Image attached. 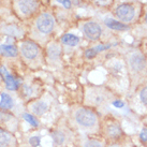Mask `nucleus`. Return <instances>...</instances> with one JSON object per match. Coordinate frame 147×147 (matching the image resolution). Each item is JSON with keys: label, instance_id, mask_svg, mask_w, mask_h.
<instances>
[{"label": "nucleus", "instance_id": "9b49d317", "mask_svg": "<svg viewBox=\"0 0 147 147\" xmlns=\"http://www.w3.org/2000/svg\"><path fill=\"white\" fill-rule=\"evenodd\" d=\"M31 110L37 116H42L43 114L46 113V111L49 110V104L44 101H38L31 106Z\"/></svg>", "mask_w": 147, "mask_h": 147}, {"label": "nucleus", "instance_id": "412c9836", "mask_svg": "<svg viewBox=\"0 0 147 147\" xmlns=\"http://www.w3.org/2000/svg\"><path fill=\"white\" fill-rule=\"evenodd\" d=\"M49 53L51 56H53V58H56L59 55V53H60V49L58 46H56V45H52L49 49Z\"/></svg>", "mask_w": 147, "mask_h": 147}, {"label": "nucleus", "instance_id": "dca6fc26", "mask_svg": "<svg viewBox=\"0 0 147 147\" xmlns=\"http://www.w3.org/2000/svg\"><path fill=\"white\" fill-rule=\"evenodd\" d=\"M52 136H53V140L54 142L57 144V145H62V144L65 143V135L63 132L61 131H54L53 133H52Z\"/></svg>", "mask_w": 147, "mask_h": 147}, {"label": "nucleus", "instance_id": "7ed1b4c3", "mask_svg": "<svg viewBox=\"0 0 147 147\" xmlns=\"http://www.w3.org/2000/svg\"><path fill=\"white\" fill-rule=\"evenodd\" d=\"M127 63H128V68H129L130 73L134 76L142 75L147 68L146 58L139 51H132L128 54Z\"/></svg>", "mask_w": 147, "mask_h": 147}, {"label": "nucleus", "instance_id": "4468645a", "mask_svg": "<svg viewBox=\"0 0 147 147\" xmlns=\"http://www.w3.org/2000/svg\"><path fill=\"white\" fill-rule=\"evenodd\" d=\"M12 135L7 131L0 129V147H7L9 146L12 142Z\"/></svg>", "mask_w": 147, "mask_h": 147}, {"label": "nucleus", "instance_id": "4be33fe9", "mask_svg": "<svg viewBox=\"0 0 147 147\" xmlns=\"http://www.w3.org/2000/svg\"><path fill=\"white\" fill-rule=\"evenodd\" d=\"M97 51L94 49H94H87L85 52V57L86 58H88V59H91V58H94L96 55H97Z\"/></svg>", "mask_w": 147, "mask_h": 147}, {"label": "nucleus", "instance_id": "5701e85b", "mask_svg": "<svg viewBox=\"0 0 147 147\" xmlns=\"http://www.w3.org/2000/svg\"><path fill=\"white\" fill-rule=\"evenodd\" d=\"M29 143H30L31 146L37 147L38 145L40 144V138H38V136H32V138L29 139Z\"/></svg>", "mask_w": 147, "mask_h": 147}, {"label": "nucleus", "instance_id": "20e7f679", "mask_svg": "<svg viewBox=\"0 0 147 147\" xmlns=\"http://www.w3.org/2000/svg\"><path fill=\"white\" fill-rule=\"evenodd\" d=\"M116 16L119 21L127 24L133 21L135 16V9L130 3H123L116 9Z\"/></svg>", "mask_w": 147, "mask_h": 147}, {"label": "nucleus", "instance_id": "393cba45", "mask_svg": "<svg viewBox=\"0 0 147 147\" xmlns=\"http://www.w3.org/2000/svg\"><path fill=\"white\" fill-rule=\"evenodd\" d=\"M57 1L63 4L65 8H67V9H69L70 7H71V1H70V0H57Z\"/></svg>", "mask_w": 147, "mask_h": 147}, {"label": "nucleus", "instance_id": "f3484780", "mask_svg": "<svg viewBox=\"0 0 147 147\" xmlns=\"http://www.w3.org/2000/svg\"><path fill=\"white\" fill-rule=\"evenodd\" d=\"M110 147H132V144H131L130 140H128V138L125 136L123 139L119 140V141L110 143Z\"/></svg>", "mask_w": 147, "mask_h": 147}, {"label": "nucleus", "instance_id": "f8f14e48", "mask_svg": "<svg viewBox=\"0 0 147 147\" xmlns=\"http://www.w3.org/2000/svg\"><path fill=\"white\" fill-rule=\"evenodd\" d=\"M0 53L7 57H15L18 53V49L14 45L2 44L0 45Z\"/></svg>", "mask_w": 147, "mask_h": 147}, {"label": "nucleus", "instance_id": "aec40b11", "mask_svg": "<svg viewBox=\"0 0 147 147\" xmlns=\"http://www.w3.org/2000/svg\"><path fill=\"white\" fill-rule=\"evenodd\" d=\"M24 119L26 120V121H28L31 126H33V127H38L39 126V123H38V120H37V118L33 116V115H30V114H24Z\"/></svg>", "mask_w": 147, "mask_h": 147}, {"label": "nucleus", "instance_id": "6e6552de", "mask_svg": "<svg viewBox=\"0 0 147 147\" xmlns=\"http://www.w3.org/2000/svg\"><path fill=\"white\" fill-rule=\"evenodd\" d=\"M38 8L37 0H18V9L23 14L29 15L33 13Z\"/></svg>", "mask_w": 147, "mask_h": 147}, {"label": "nucleus", "instance_id": "bb28decb", "mask_svg": "<svg viewBox=\"0 0 147 147\" xmlns=\"http://www.w3.org/2000/svg\"><path fill=\"white\" fill-rule=\"evenodd\" d=\"M144 22H145V25L147 26V11L145 13V17H144Z\"/></svg>", "mask_w": 147, "mask_h": 147}, {"label": "nucleus", "instance_id": "9d476101", "mask_svg": "<svg viewBox=\"0 0 147 147\" xmlns=\"http://www.w3.org/2000/svg\"><path fill=\"white\" fill-rule=\"evenodd\" d=\"M104 24L111 29H114V30H128L129 29V26L127 24H123L121 22H117L113 20V18H106L105 21H104Z\"/></svg>", "mask_w": 147, "mask_h": 147}, {"label": "nucleus", "instance_id": "6ab92c4d", "mask_svg": "<svg viewBox=\"0 0 147 147\" xmlns=\"http://www.w3.org/2000/svg\"><path fill=\"white\" fill-rule=\"evenodd\" d=\"M139 99L141 103L147 109V85L144 86L139 92Z\"/></svg>", "mask_w": 147, "mask_h": 147}, {"label": "nucleus", "instance_id": "f03ea898", "mask_svg": "<svg viewBox=\"0 0 147 147\" xmlns=\"http://www.w3.org/2000/svg\"><path fill=\"white\" fill-rule=\"evenodd\" d=\"M103 134L110 143L119 141V140L123 139L126 136V133H125L123 127H121L120 121L114 116H110L104 120V123H103Z\"/></svg>", "mask_w": 147, "mask_h": 147}, {"label": "nucleus", "instance_id": "a878e982", "mask_svg": "<svg viewBox=\"0 0 147 147\" xmlns=\"http://www.w3.org/2000/svg\"><path fill=\"white\" fill-rule=\"evenodd\" d=\"M113 105L116 106V107H121L123 104V102H120V101H113Z\"/></svg>", "mask_w": 147, "mask_h": 147}, {"label": "nucleus", "instance_id": "0eeeda50", "mask_svg": "<svg viewBox=\"0 0 147 147\" xmlns=\"http://www.w3.org/2000/svg\"><path fill=\"white\" fill-rule=\"evenodd\" d=\"M22 54L26 59L28 60H33L38 57V55L40 53V49L36 43H33L31 41H26L22 44L21 47Z\"/></svg>", "mask_w": 147, "mask_h": 147}, {"label": "nucleus", "instance_id": "b1692460", "mask_svg": "<svg viewBox=\"0 0 147 147\" xmlns=\"http://www.w3.org/2000/svg\"><path fill=\"white\" fill-rule=\"evenodd\" d=\"M140 140L143 143H147V128H144L140 133Z\"/></svg>", "mask_w": 147, "mask_h": 147}, {"label": "nucleus", "instance_id": "1a4fd4ad", "mask_svg": "<svg viewBox=\"0 0 147 147\" xmlns=\"http://www.w3.org/2000/svg\"><path fill=\"white\" fill-rule=\"evenodd\" d=\"M0 74H1V76L3 78L4 82H5V85H7V88L10 90H16L18 88V82H17L15 78H13L11 74L9 73L7 69L2 67L1 69H0Z\"/></svg>", "mask_w": 147, "mask_h": 147}, {"label": "nucleus", "instance_id": "a211bd4d", "mask_svg": "<svg viewBox=\"0 0 147 147\" xmlns=\"http://www.w3.org/2000/svg\"><path fill=\"white\" fill-rule=\"evenodd\" d=\"M84 147H105V145H104V142L100 141V140L90 139L86 141Z\"/></svg>", "mask_w": 147, "mask_h": 147}, {"label": "nucleus", "instance_id": "ddd939ff", "mask_svg": "<svg viewBox=\"0 0 147 147\" xmlns=\"http://www.w3.org/2000/svg\"><path fill=\"white\" fill-rule=\"evenodd\" d=\"M61 41H62V43L65 45L76 46V45L80 43V38L76 37V36H74V34L68 33V34H65V36L61 38Z\"/></svg>", "mask_w": 147, "mask_h": 147}, {"label": "nucleus", "instance_id": "2eb2a0df", "mask_svg": "<svg viewBox=\"0 0 147 147\" xmlns=\"http://www.w3.org/2000/svg\"><path fill=\"white\" fill-rule=\"evenodd\" d=\"M13 106V99L7 94H1V100H0V107L1 109H11Z\"/></svg>", "mask_w": 147, "mask_h": 147}, {"label": "nucleus", "instance_id": "423d86ee", "mask_svg": "<svg viewBox=\"0 0 147 147\" xmlns=\"http://www.w3.org/2000/svg\"><path fill=\"white\" fill-rule=\"evenodd\" d=\"M84 34L91 41H97L102 34L101 26L96 22H87L83 27Z\"/></svg>", "mask_w": 147, "mask_h": 147}, {"label": "nucleus", "instance_id": "f257e3e1", "mask_svg": "<svg viewBox=\"0 0 147 147\" xmlns=\"http://www.w3.org/2000/svg\"><path fill=\"white\" fill-rule=\"evenodd\" d=\"M73 119L75 123L85 131H97L100 127L98 114L88 107L76 109L73 113Z\"/></svg>", "mask_w": 147, "mask_h": 147}, {"label": "nucleus", "instance_id": "39448f33", "mask_svg": "<svg viewBox=\"0 0 147 147\" xmlns=\"http://www.w3.org/2000/svg\"><path fill=\"white\" fill-rule=\"evenodd\" d=\"M55 26V21L54 17L49 14V13H43L37 20V28L43 34H47V33L52 32Z\"/></svg>", "mask_w": 147, "mask_h": 147}]
</instances>
